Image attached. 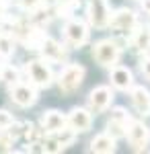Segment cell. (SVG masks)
<instances>
[{
	"instance_id": "6da1fadb",
	"label": "cell",
	"mask_w": 150,
	"mask_h": 154,
	"mask_svg": "<svg viewBox=\"0 0 150 154\" xmlns=\"http://www.w3.org/2000/svg\"><path fill=\"white\" fill-rule=\"evenodd\" d=\"M84 74H86V70L82 68L80 64H68L64 70L60 72V76H58L60 93H64V95H72L74 91H78L80 84H82V80H84Z\"/></svg>"
},
{
	"instance_id": "7a4b0ae2",
	"label": "cell",
	"mask_w": 150,
	"mask_h": 154,
	"mask_svg": "<svg viewBox=\"0 0 150 154\" xmlns=\"http://www.w3.org/2000/svg\"><path fill=\"white\" fill-rule=\"evenodd\" d=\"M119 54H121V48L117 45L115 39H101L92 48V58L101 66H115L119 60Z\"/></svg>"
},
{
	"instance_id": "3957f363",
	"label": "cell",
	"mask_w": 150,
	"mask_h": 154,
	"mask_svg": "<svg viewBox=\"0 0 150 154\" xmlns=\"http://www.w3.org/2000/svg\"><path fill=\"white\" fill-rule=\"evenodd\" d=\"M27 76L31 84L39 88H47L54 82V72L49 68V64H45V60H31L27 64Z\"/></svg>"
},
{
	"instance_id": "277c9868",
	"label": "cell",
	"mask_w": 150,
	"mask_h": 154,
	"mask_svg": "<svg viewBox=\"0 0 150 154\" xmlns=\"http://www.w3.org/2000/svg\"><path fill=\"white\" fill-rule=\"evenodd\" d=\"M109 25L115 31H119V33H132L138 27V17H136V12L130 11V8H119V11H115L111 14Z\"/></svg>"
},
{
	"instance_id": "5b68a950",
	"label": "cell",
	"mask_w": 150,
	"mask_h": 154,
	"mask_svg": "<svg viewBox=\"0 0 150 154\" xmlns=\"http://www.w3.org/2000/svg\"><path fill=\"white\" fill-rule=\"evenodd\" d=\"M113 103V91L109 86H97L89 93V109L92 113H103Z\"/></svg>"
},
{
	"instance_id": "8992f818",
	"label": "cell",
	"mask_w": 150,
	"mask_h": 154,
	"mask_svg": "<svg viewBox=\"0 0 150 154\" xmlns=\"http://www.w3.org/2000/svg\"><path fill=\"white\" fill-rule=\"evenodd\" d=\"M127 142H130V146L134 148V150H144L146 148V144H148V128L142 123V121H138V119H132L130 121V125H127Z\"/></svg>"
},
{
	"instance_id": "52a82bcc",
	"label": "cell",
	"mask_w": 150,
	"mask_h": 154,
	"mask_svg": "<svg viewBox=\"0 0 150 154\" xmlns=\"http://www.w3.org/2000/svg\"><path fill=\"white\" fill-rule=\"evenodd\" d=\"M109 19H111V12H109V6L105 0H91L89 2V21L92 27L105 29L109 25Z\"/></svg>"
},
{
	"instance_id": "ba28073f",
	"label": "cell",
	"mask_w": 150,
	"mask_h": 154,
	"mask_svg": "<svg viewBox=\"0 0 150 154\" xmlns=\"http://www.w3.org/2000/svg\"><path fill=\"white\" fill-rule=\"evenodd\" d=\"M64 35H66V41L72 48H82L89 41V29L80 21H68L64 27Z\"/></svg>"
},
{
	"instance_id": "9c48e42d",
	"label": "cell",
	"mask_w": 150,
	"mask_h": 154,
	"mask_svg": "<svg viewBox=\"0 0 150 154\" xmlns=\"http://www.w3.org/2000/svg\"><path fill=\"white\" fill-rule=\"evenodd\" d=\"M130 121H132V117L126 113V109H121V107L113 109L111 115H109V121H107L109 136H113V138H121V136H126Z\"/></svg>"
},
{
	"instance_id": "30bf717a",
	"label": "cell",
	"mask_w": 150,
	"mask_h": 154,
	"mask_svg": "<svg viewBox=\"0 0 150 154\" xmlns=\"http://www.w3.org/2000/svg\"><path fill=\"white\" fill-rule=\"evenodd\" d=\"M11 99L19 107H31L37 101V91H35V86L17 82V84H12V88H11Z\"/></svg>"
},
{
	"instance_id": "8fae6325",
	"label": "cell",
	"mask_w": 150,
	"mask_h": 154,
	"mask_svg": "<svg viewBox=\"0 0 150 154\" xmlns=\"http://www.w3.org/2000/svg\"><path fill=\"white\" fill-rule=\"evenodd\" d=\"M68 125V117L58 111V109H49L41 115V130L47 131V134H54V131H60Z\"/></svg>"
},
{
	"instance_id": "7c38bea8",
	"label": "cell",
	"mask_w": 150,
	"mask_h": 154,
	"mask_svg": "<svg viewBox=\"0 0 150 154\" xmlns=\"http://www.w3.org/2000/svg\"><path fill=\"white\" fill-rule=\"evenodd\" d=\"M68 125L76 131H89L92 125V117H91V111L82 109V107H74L68 115Z\"/></svg>"
},
{
	"instance_id": "4fadbf2b",
	"label": "cell",
	"mask_w": 150,
	"mask_h": 154,
	"mask_svg": "<svg viewBox=\"0 0 150 154\" xmlns=\"http://www.w3.org/2000/svg\"><path fill=\"white\" fill-rule=\"evenodd\" d=\"M111 84L119 91H132L134 86V74L126 66H115L111 70Z\"/></svg>"
},
{
	"instance_id": "5bb4252c",
	"label": "cell",
	"mask_w": 150,
	"mask_h": 154,
	"mask_svg": "<svg viewBox=\"0 0 150 154\" xmlns=\"http://www.w3.org/2000/svg\"><path fill=\"white\" fill-rule=\"evenodd\" d=\"M39 51L43 54L45 62H62V60L66 58L64 45H60L58 41H54L52 37H45V41H43V45H41Z\"/></svg>"
},
{
	"instance_id": "9a60e30c",
	"label": "cell",
	"mask_w": 150,
	"mask_h": 154,
	"mask_svg": "<svg viewBox=\"0 0 150 154\" xmlns=\"http://www.w3.org/2000/svg\"><path fill=\"white\" fill-rule=\"evenodd\" d=\"M132 103L142 115H150V91L144 86H132Z\"/></svg>"
},
{
	"instance_id": "2e32d148",
	"label": "cell",
	"mask_w": 150,
	"mask_h": 154,
	"mask_svg": "<svg viewBox=\"0 0 150 154\" xmlns=\"http://www.w3.org/2000/svg\"><path fill=\"white\" fill-rule=\"evenodd\" d=\"M115 138L109 136V134H99L95 136L91 142V150L92 152H101V154H111L115 152Z\"/></svg>"
},
{
	"instance_id": "e0dca14e",
	"label": "cell",
	"mask_w": 150,
	"mask_h": 154,
	"mask_svg": "<svg viewBox=\"0 0 150 154\" xmlns=\"http://www.w3.org/2000/svg\"><path fill=\"white\" fill-rule=\"evenodd\" d=\"M132 45H134L136 51H148L150 49V27H142L138 31H134Z\"/></svg>"
},
{
	"instance_id": "ac0fdd59",
	"label": "cell",
	"mask_w": 150,
	"mask_h": 154,
	"mask_svg": "<svg viewBox=\"0 0 150 154\" xmlns=\"http://www.w3.org/2000/svg\"><path fill=\"white\" fill-rule=\"evenodd\" d=\"M14 54V41L8 33H0V58H11Z\"/></svg>"
},
{
	"instance_id": "d6986e66",
	"label": "cell",
	"mask_w": 150,
	"mask_h": 154,
	"mask_svg": "<svg viewBox=\"0 0 150 154\" xmlns=\"http://www.w3.org/2000/svg\"><path fill=\"white\" fill-rule=\"evenodd\" d=\"M0 80H4V82H12L17 84L19 82V70L17 68H12V66H2V70H0Z\"/></svg>"
},
{
	"instance_id": "ffe728a7",
	"label": "cell",
	"mask_w": 150,
	"mask_h": 154,
	"mask_svg": "<svg viewBox=\"0 0 150 154\" xmlns=\"http://www.w3.org/2000/svg\"><path fill=\"white\" fill-rule=\"evenodd\" d=\"M12 123H14V117H12L8 111L0 109V131H6V130L12 125Z\"/></svg>"
},
{
	"instance_id": "44dd1931",
	"label": "cell",
	"mask_w": 150,
	"mask_h": 154,
	"mask_svg": "<svg viewBox=\"0 0 150 154\" xmlns=\"http://www.w3.org/2000/svg\"><path fill=\"white\" fill-rule=\"evenodd\" d=\"M74 4H76V0H66L64 4H60L58 14H60V17H70V11H72Z\"/></svg>"
},
{
	"instance_id": "7402d4cb",
	"label": "cell",
	"mask_w": 150,
	"mask_h": 154,
	"mask_svg": "<svg viewBox=\"0 0 150 154\" xmlns=\"http://www.w3.org/2000/svg\"><path fill=\"white\" fill-rule=\"evenodd\" d=\"M140 72H142V74L150 80V56L142 58V62H140Z\"/></svg>"
},
{
	"instance_id": "603a6c76",
	"label": "cell",
	"mask_w": 150,
	"mask_h": 154,
	"mask_svg": "<svg viewBox=\"0 0 150 154\" xmlns=\"http://www.w3.org/2000/svg\"><path fill=\"white\" fill-rule=\"evenodd\" d=\"M39 2H41V0H17V4H19L21 8H25V11H31V8H35Z\"/></svg>"
},
{
	"instance_id": "cb8c5ba5",
	"label": "cell",
	"mask_w": 150,
	"mask_h": 154,
	"mask_svg": "<svg viewBox=\"0 0 150 154\" xmlns=\"http://www.w3.org/2000/svg\"><path fill=\"white\" fill-rule=\"evenodd\" d=\"M140 6L146 14H150V0H140Z\"/></svg>"
},
{
	"instance_id": "d4e9b609",
	"label": "cell",
	"mask_w": 150,
	"mask_h": 154,
	"mask_svg": "<svg viewBox=\"0 0 150 154\" xmlns=\"http://www.w3.org/2000/svg\"><path fill=\"white\" fill-rule=\"evenodd\" d=\"M0 70H2V66H0Z\"/></svg>"
}]
</instances>
